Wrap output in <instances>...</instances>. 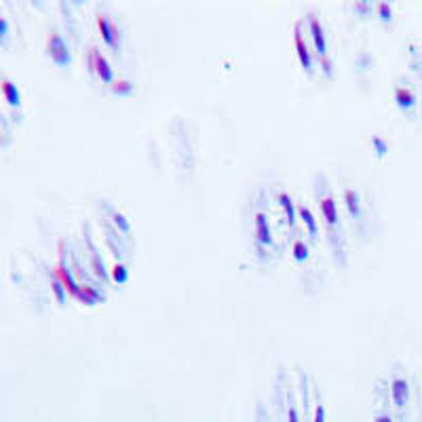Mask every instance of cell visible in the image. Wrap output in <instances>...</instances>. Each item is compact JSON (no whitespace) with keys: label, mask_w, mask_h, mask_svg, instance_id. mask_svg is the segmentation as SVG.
Listing matches in <instances>:
<instances>
[{"label":"cell","mask_w":422,"mask_h":422,"mask_svg":"<svg viewBox=\"0 0 422 422\" xmlns=\"http://www.w3.org/2000/svg\"><path fill=\"white\" fill-rule=\"evenodd\" d=\"M47 53H49L51 59H53L57 66H62V68H66V66L70 64V59H72V53H70V49H68V42H66L57 32L49 34V38H47Z\"/></svg>","instance_id":"1"},{"label":"cell","mask_w":422,"mask_h":422,"mask_svg":"<svg viewBox=\"0 0 422 422\" xmlns=\"http://www.w3.org/2000/svg\"><path fill=\"white\" fill-rule=\"evenodd\" d=\"M89 66H91V70H93L104 82H114L112 68H110L108 59H106L98 49H91V51H89Z\"/></svg>","instance_id":"2"},{"label":"cell","mask_w":422,"mask_h":422,"mask_svg":"<svg viewBox=\"0 0 422 422\" xmlns=\"http://www.w3.org/2000/svg\"><path fill=\"white\" fill-rule=\"evenodd\" d=\"M98 30H100L102 38L106 40V45H108L112 51H118V38H120L118 28H116L106 15H98Z\"/></svg>","instance_id":"3"},{"label":"cell","mask_w":422,"mask_h":422,"mask_svg":"<svg viewBox=\"0 0 422 422\" xmlns=\"http://www.w3.org/2000/svg\"><path fill=\"white\" fill-rule=\"evenodd\" d=\"M256 241L264 247L273 245V228L264 211H258L256 214Z\"/></svg>","instance_id":"4"},{"label":"cell","mask_w":422,"mask_h":422,"mask_svg":"<svg viewBox=\"0 0 422 422\" xmlns=\"http://www.w3.org/2000/svg\"><path fill=\"white\" fill-rule=\"evenodd\" d=\"M53 277H55V279H59V283L64 285V289H66V293H68V295H72V298H78L80 285L74 281V277L68 273V268H66L64 264H57V266H55Z\"/></svg>","instance_id":"5"},{"label":"cell","mask_w":422,"mask_h":422,"mask_svg":"<svg viewBox=\"0 0 422 422\" xmlns=\"http://www.w3.org/2000/svg\"><path fill=\"white\" fill-rule=\"evenodd\" d=\"M0 93H3L5 102H7L11 108H19V106H21V91H19V87H17L13 80H9V78L0 80Z\"/></svg>","instance_id":"6"},{"label":"cell","mask_w":422,"mask_h":422,"mask_svg":"<svg viewBox=\"0 0 422 422\" xmlns=\"http://www.w3.org/2000/svg\"><path fill=\"white\" fill-rule=\"evenodd\" d=\"M309 21H311V36H313V42H315V49H317V53L321 57H325V53H327V40H325V32L321 28V21L315 15H311Z\"/></svg>","instance_id":"7"},{"label":"cell","mask_w":422,"mask_h":422,"mask_svg":"<svg viewBox=\"0 0 422 422\" xmlns=\"http://www.w3.org/2000/svg\"><path fill=\"white\" fill-rule=\"evenodd\" d=\"M391 397L395 401L397 407H403L410 399V385L405 378H395L393 385H391Z\"/></svg>","instance_id":"8"},{"label":"cell","mask_w":422,"mask_h":422,"mask_svg":"<svg viewBox=\"0 0 422 422\" xmlns=\"http://www.w3.org/2000/svg\"><path fill=\"white\" fill-rule=\"evenodd\" d=\"M321 214H323V220L329 228L338 226V205L331 196L321 199Z\"/></svg>","instance_id":"9"},{"label":"cell","mask_w":422,"mask_h":422,"mask_svg":"<svg viewBox=\"0 0 422 422\" xmlns=\"http://www.w3.org/2000/svg\"><path fill=\"white\" fill-rule=\"evenodd\" d=\"M295 53H298V59L302 64L304 70H311L313 68V59H311V53H309V47H306V42L300 34V28L295 30Z\"/></svg>","instance_id":"10"},{"label":"cell","mask_w":422,"mask_h":422,"mask_svg":"<svg viewBox=\"0 0 422 422\" xmlns=\"http://www.w3.org/2000/svg\"><path fill=\"white\" fill-rule=\"evenodd\" d=\"M279 205H281V209H283V214H285L289 226L293 228V224H295V214H298V207L293 205V201H291V196H289L287 192H281V194H279Z\"/></svg>","instance_id":"11"},{"label":"cell","mask_w":422,"mask_h":422,"mask_svg":"<svg viewBox=\"0 0 422 422\" xmlns=\"http://www.w3.org/2000/svg\"><path fill=\"white\" fill-rule=\"evenodd\" d=\"M395 104H397L401 110H412V108L416 106V95H414L410 89L399 87V89H395Z\"/></svg>","instance_id":"12"},{"label":"cell","mask_w":422,"mask_h":422,"mask_svg":"<svg viewBox=\"0 0 422 422\" xmlns=\"http://www.w3.org/2000/svg\"><path fill=\"white\" fill-rule=\"evenodd\" d=\"M76 300L93 306V304H98V302L102 300V295H100L98 289H93V287H89V285H80V291H78V298H76Z\"/></svg>","instance_id":"13"},{"label":"cell","mask_w":422,"mask_h":422,"mask_svg":"<svg viewBox=\"0 0 422 422\" xmlns=\"http://www.w3.org/2000/svg\"><path fill=\"white\" fill-rule=\"evenodd\" d=\"M345 203H347L349 214H351L353 218H359V214H361V201H359V194H357L353 188L345 190Z\"/></svg>","instance_id":"14"},{"label":"cell","mask_w":422,"mask_h":422,"mask_svg":"<svg viewBox=\"0 0 422 422\" xmlns=\"http://www.w3.org/2000/svg\"><path fill=\"white\" fill-rule=\"evenodd\" d=\"M298 216H300V218H302V222L306 224V228H309L311 237H313V239H317L319 228H317V220H315V216H313V211H311V209H306V207H298Z\"/></svg>","instance_id":"15"},{"label":"cell","mask_w":422,"mask_h":422,"mask_svg":"<svg viewBox=\"0 0 422 422\" xmlns=\"http://www.w3.org/2000/svg\"><path fill=\"white\" fill-rule=\"evenodd\" d=\"M89 251H91V266H93L95 275L106 281V268H104V264H102V256L98 253V249L93 247V243H89Z\"/></svg>","instance_id":"16"},{"label":"cell","mask_w":422,"mask_h":422,"mask_svg":"<svg viewBox=\"0 0 422 422\" xmlns=\"http://www.w3.org/2000/svg\"><path fill=\"white\" fill-rule=\"evenodd\" d=\"M291 256H293L295 262H304V260H309V256H311L309 245L302 243V241H298V243L293 245V249H291Z\"/></svg>","instance_id":"17"},{"label":"cell","mask_w":422,"mask_h":422,"mask_svg":"<svg viewBox=\"0 0 422 422\" xmlns=\"http://www.w3.org/2000/svg\"><path fill=\"white\" fill-rule=\"evenodd\" d=\"M112 91L116 95H129L134 91V82L127 80V78H120V80H114L112 82Z\"/></svg>","instance_id":"18"},{"label":"cell","mask_w":422,"mask_h":422,"mask_svg":"<svg viewBox=\"0 0 422 422\" xmlns=\"http://www.w3.org/2000/svg\"><path fill=\"white\" fill-rule=\"evenodd\" d=\"M371 144H374V150H376V156H378V158H385V156H387V152H389V144H387L385 138L376 136V138L371 140Z\"/></svg>","instance_id":"19"},{"label":"cell","mask_w":422,"mask_h":422,"mask_svg":"<svg viewBox=\"0 0 422 422\" xmlns=\"http://www.w3.org/2000/svg\"><path fill=\"white\" fill-rule=\"evenodd\" d=\"M112 279H114V283H125L127 281V277H129V270H127V266L125 264H114V268H112V275H110Z\"/></svg>","instance_id":"20"},{"label":"cell","mask_w":422,"mask_h":422,"mask_svg":"<svg viewBox=\"0 0 422 422\" xmlns=\"http://www.w3.org/2000/svg\"><path fill=\"white\" fill-rule=\"evenodd\" d=\"M376 7H378V15H380V19H383L385 24L393 21V7H391L389 3H378Z\"/></svg>","instance_id":"21"},{"label":"cell","mask_w":422,"mask_h":422,"mask_svg":"<svg viewBox=\"0 0 422 422\" xmlns=\"http://www.w3.org/2000/svg\"><path fill=\"white\" fill-rule=\"evenodd\" d=\"M51 287H53V293H55V298L59 300V304H64V302H66V289H64V285L59 283V279L51 277Z\"/></svg>","instance_id":"22"},{"label":"cell","mask_w":422,"mask_h":422,"mask_svg":"<svg viewBox=\"0 0 422 422\" xmlns=\"http://www.w3.org/2000/svg\"><path fill=\"white\" fill-rule=\"evenodd\" d=\"M114 224H116V226H118V230H120V232H125V235L131 230V224H129V220H127V218H125L122 214H114Z\"/></svg>","instance_id":"23"},{"label":"cell","mask_w":422,"mask_h":422,"mask_svg":"<svg viewBox=\"0 0 422 422\" xmlns=\"http://www.w3.org/2000/svg\"><path fill=\"white\" fill-rule=\"evenodd\" d=\"M9 36V21L5 17H0V42H5Z\"/></svg>","instance_id":"24"},{"label":"cell","mask_w":422,"mask_h":422,"mask_svg":"<svg viewBox=\"0 0 422 422\" xmlns=\"http://www.w3.org/2000/svg\"><path fill=\"white\" fill-rule=\"evenodd\" d=\"M313 422H325V407H323V405H317Z\"/></svg>","instance_id":"25"},{"label":"cell","mask_w":422,"mask_h":422,"mask_svg":"<svg viewBox=\"0 0 422 422\" xmlns=\"http://www.w3.org/2000/svg\"><path fill=\"white\" fill-rule=\"evenodd\" d=\"M287 422H300V416H298V412H295L293 405H289V410H287Z\"/></svg>","instance_id":"26"},{"label":"cell","mask_w":422,"mask_h":422,"mask_svg":"<svg viewBox=\"0 0 422 422\" xmlns=\"http://www.w3.org/2000/svg\"><path fill=\"white\" fill-rule=\"evenodd\" d=\"M374 422H393V418H391V416H387V414H383V416H378Z\"/></svg>","instance_id":"27"}]
</instances>
